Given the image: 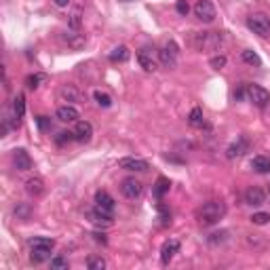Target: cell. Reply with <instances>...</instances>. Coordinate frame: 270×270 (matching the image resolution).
<instances>
[{"mask_svg":"<svg viewBox=\"0 0 270 270\" xmlns=\"http://www.w3.org/2000/svg\"><path fill=\"white\" fill-rule=\"evenodd\" d=\"M226 215V205L222 201H207L203 207H198L196 211V220L203 228H209V226H215L220 224V220Z\"/></svg>","mask_w":270,"mask_h":270,"instance_id":"1","label":"cell"},{"mask_svg":"<svg viewBox=\"0 0 270 270\" xmlns=\"http://www.w3.org/2000/svg\"><path fill=\"white\" fill-rule=\"evenodd\" d=\"M190 42L196 51H217L224 44V32H192Z\"/></svg>","mask_w":270,"mask_h":270,"instance_id":"2","label":"cell"},{"mask_svg":"<svg viewBox=\"0 0 270 270\" xmlns=\"http://www.w3.org/2000/svg\"><path fill=\"white\" fill-rule=\"evenodd\" d=\"M247 28L258 34L262 38H268L270 36V17L264 15V13H253V15L247 17Z\"/></svg>","mask_w":270,"mask_h":270,"instance_id":"3","label":"cell"},{"mask_svg":"<svg viewBox=\"0 0 270 270\" xmlns=\"http://www.w3.org/2000/svg\"><path fill=\"white\" fill-rule=\"evenodd\" d=\"M177 55H179V47L175 44V40H167L165 47L158 49V59L167 70H173L177 66Z\"/></svg>","mask_w":270,"mask_h":270,"instance_id":"4","label":"cell"},{"mask_svg":"<svg viewBox=\"0 0 270 270\" xmlns=\"http://www.w3.org/2000/svg\"><path fill=\"white\" fill-rule=\"evenodd\" d=\"M245 95H247V99L251 101L255 108H266L270 104V93L260 85H247L245 87Z\"/></svg>","mask_w":270,"mask_h":270,"instance_id":"5","label":"cell"},{"mask_svg":"<svg viewBox=\"0 0 270 270\" xmlns=\"http://www.w3.org/2000/svg\"><path fill=\"white\" fill-rule=\"evenodd\" d=\"M192 11H194V17L203 23H211L215 19V6L211 0H196Z\"/></svg>","mask_w":270,"mask_h":270,"instance_id":"6","label":"cell"},{"mask_svg":"<svg viewBox=\"0 0 270 270\" xmlns=\"http://www.w3.org/2000/svg\"><path fill=\"white\" fill-rule=\"evenodd\" d=\"M120 192H123L125 198L135 201V198H139L141 192H144V184H141L139 179H135V177H125L123 182H120Z\"/></svg>","mask_w":270,"mask_h":270,"instance_id":"7","label":"cell"},{"mask_svg":"<svg viewBox=\"0 0 270 270\" xmlns=\"http://www.w3.org/2000/svg\"><path fill=\"white\" fill-rule=\"evenodd\" d=\"M118 167L125 171H135V173H144L150 169V165H148V160L144 158H137V156H125L118 160Z\"/></svg>","mask_w":270,"mask_h":270,"instance_id":"8","label":"cell"},{"mask_svg":"<svg viewBox=\"0 0 270 270\" xmlns=\"http://www.w3.org/2000/svg\"><path fill=\"white\" fill-rule=\"evenodd\" d=\"M72 133H74V139L76 141L87 144V141H91V137H93V125L89 123V120H78Z\"/></svg>","mask_w":270,"mask_h":270,"instance_id":"9","label":"cell"},{"mask_svg":"<svg viewBox=\"0 0 270 270\" xmlns=\"http://www.w3.org/2000/svg\"><path fill=\"white\" fill-rule=\"evenodd\" d=\"M249 150V141H247V137H236L232 144H230L228 148H226V156L232 160V158H239V156H243V154H245Z\"/></svg>","mask_w":270,"mask_h":270,"instance_id":"10","label":"cell"},{"mask_svg":"<svg viewBox=\"0 0 270 270\" xmlns=\"http://www.w3.org/2000/svg\"><path fill=\"white\" fill-rule=\"evenodd\" d=\"M13 167H15L17 171H30L32 169V158H30V154L25 152L23 148L13 150Z\"/></svg>","mask_w":270,"mask_h":270,"instance_id":"11","label":"cell"},{"mask_svg":"<svg viewBox=\"0 0 270 270\" xmlns=\"http://www.w3.org/2000/svg\"><path fill=\"white\" fill-rule=\"evenodd\" d=\"M177 251H179V241L169 239L163 247H160V264H163V266H169V262L173 260V255H175Z\"/></svg>","mask_w":270,"mask_h":270,"instance_id":"12","label":"cell"},{"mask_svg":"<svg viewBox=\"0 0 270 270\" xmlns=\"http://www.w3.org/2000/svg\"><path fill=\"white\" fill-rule=\"evenodd\" d=\"M95 207H99L101 211H106V213H114L116 203H114V198L108 194L106 190H97L95 192Z\"/></svg>","mask_w":270,"mask_h":270,"instance_id":"13","label":"cell"},{"mask_svg":"<svg viewBox=\"0 0 270 270\" xmlns=\"http://www.w3.org/2000/svg\"><path fill=\"white\" fill-rule=\"evenodd\" d=\"M55 116L57 120H61V123H78V118H80V114L78 110H76L74 106H59L57 108V112H55Z\"/></svg>","mask_w":270,"mask_h":270,"instance_id":"14","label":"cell"},{"mask_svg":"<svg viewBox=\"0 0 270 270\" xmlns=\"http://www.w3.org/2000/svg\"><path fill=\"white\" fill-rule=\"evenodd\" d=\"M266 201V194L264 190L258 188V186H251V188L245 190V203L251 205V207H260V205H264Z\"/></svg>","mask_w":270,"mask_h":270,"instance_id":"15","label":"cell"},{"mask_svg":"<svg viewBox=\"0 0 270 270\" xmlns=\"http://www.w3.org/2000/svg\"><path fill=\"white\" fill-rule=\"evenodd\" d=\"M87 215H89V220L93 224H97V226H110L112 224V213H106V211H101L99 207L87 211Z\"/></svg>","mask_w":270,"mask_h":270,"instance_id":"16","label":"cell"},{"mask_svg":"<svg viewBox=\"0 0 270 270\" xmlns=\"http://www.w3.org/2000/svg\"><path fill=\"white\" fill-rule=\"evenodd\" d=\"M59 97H61V101H68V104H78V101H80V91L74 85H63L59 89Z\"/></svg>","mask_w":270,"mask_h":270,"instance_id":"17","label":"cell"},{"mask_svg":"<svg viewBox=\"0 0 270 270\" xmlns=\"http://www.w3.org/2000/svg\"><path fill=\"white\" fill-rule=\"evenodd\" d=\"M137 61H139V66L144 68L146 72H156V61H154V57H152V53L148 49L137 51Z\"/></svg>","mask_w":270,"mask_h":270,"instance_id":"18","label":"cell"},{"mask_svg":"<svg viewBox=\"0 0 270 270\" xmlns=\"http://www.w3.org/2000/svg\"><path fill=\"white\" fill-rule=\"evenodd\" d=\"M25 192H28L30 196H34V198L42 196L44 194V182L40 177H30L28 182H25Z\"/></svg>","mask_w":270,"mask_h":270,"instance_id":"19","label":"cell"},{"mask_svg":"<svg viewBox=\"0 0 270 270\" xmlns=\"http://www.w3.org/2000/svg\"><path fill=\"white\" fill-rule=\"evenodd\" d=\"M51 251L53 249H40V247H30V260L34 264H42V262L51 260Z\"/></svg>","mask_w":270,"mask_h":270,"instance_id":"20","label":"cell"},{"mask_svg":"<svg viewBox=\"0 0 270 270\" xmlns=\"http://www.w3.org/2000/svg\"><path fill=\"white\" fill-rule=\"evenodd\" d=\"M251 169L258 173H270V158L268 156H253L251 158Z\"/></svg>","mask_w":270,"mask_h":270,"instance_id":"21","label":"cell"},{"mask_svg":"<svg viewBox=\"0 0 270 270\" xmlns=\"http://www.w3.org/2000/svg\"><path fill=\"white\" fill-rule=\"evenodd\" d=\"M47 80H49V76L44 72H34V74H30L28 78H25V87H28V89H38L42 82H47Z\"/></svg>","mask_w":270,"mask_h":270,"instance_id":"22","label":"cell"},{"mask_svg":"<svg viewBox=\"0 0 270 270\" xmlns=\"http://www.w3.org/2000/svg\"><path fill=\"white\" fill-rule=\"evenodd\" d=\"M188 123H190V127H194V129H203V127H205V116H203L201 108H192V112L188 116Z\"/></svg>","mask_w":270,"mask_h":270,"instance_id":"23","label":"cell"},{"mask_svg":"<svg viewBox=\"0 0 270 270\" xmlns=\"http://www.w3.org/2000/svg\"><path fill=\"white\" fill-rule=\"evenodd\" d=\"M30 247L53 249V247H55V241H53V239H49V236H34V239H30Z\"/></svg>","mask_w":270,"mask_h":270,"instance_id":"24","label":"cell"},{"mask_svg":"<svg viewBox=\"0 0 270 270\" xmlns=\"http://www.w3.org/2000/svg\"><path fill=\"white\" fill-rule=\"evenodd\" d=\"M131 57V53H129V49L127 47H123V44H120V47H116V49H112V53H110V61H127Z\"/></svg>","mask_w":270,"mask_h":270,"instance_id":"25","label":"cell"},{"mask_svg":"<svg viewBox=\"0 0 270 270\" xmlns=\"http://www.w3.org/2000/svg\"><path fill=\"white\" fill-rule=\"evenodd\" d=\"M63 40L74 49H80L82 44H85V38H82L80 34H74V32H63Z\"/></svg>","mask_w":270,"mask_h":270,"instance_id":"26","label":"cell"},{"mask_svg":"<svg viewBox=\"0 0 270 270\" xmlns=\"http://www.w3.org/2000/svg\"><path fill=\"white\" fill-rule=\"evenodd\" d=\"M13 114L21 120L23 118V114H25V97L23 95H17L15 99H13Z\"/></svg>","mask_w":270,"mask_h":270,"instance_id":"27","label":"cell"},{"mask_svg":"<svg viewBox=\"0 0 270 270\" xmlns=\"http://www.w3.org/2000/svg\"><path fill=\"white\" fill-rule=\"evenodd\" d=\"M93 99H95V104H97L99 108H110L112 106V97L108 93H104V91H93Z\"/></svg>","mask_w":270,"mask_h":270,"instance_id":"28","label":"cell"},{"mask_svg":"<svg viewBox=\"0 0 270 270\" xmlns=\"http://www.w3.org/2000/svg\"><path fill=\"white\" fill-rule=\"evenodd\" d=\"M241 59L245 61V63H249V66H262V59H260V55L255 53V51H243L241 53Z\"/></svg>","mask_w":270,"mask_h":270,"instance_id":"29","label":"cell"},{"mask_svg":"<svg viewBox=\"0 0 270 270\" xmlns=\"http://www.w3.org/2000/svg\"><path fill=\"white\" fill-rule=\"evenodd\" d=\"M87 268L89 270H104L106 268V260L101 258V255H91V258L87 260Z\"/></svg>","mask_w":270,"mask_h":270,"instance_id":"30","label":"cell"},{"mask_svg":"<svg viewBox=\"0 0 270 270\" xmlns=\"http://www.w3.org/2000/svg\"><path fill=\"white\" fill-rule=\"evenodd\" d=\"M51 268L53 270H68L70 262H68V258H63V255H55V258H51Z\"/></svg>","mask_w":270,"mask_h":270,"instance_id":"31","label":"cell"},{"mask_svg":"<svg viewBox=\"0 0 270 270\" xmlns=\"http://www.w3.org/2000/svg\"><path fill=\"white\" fill-rule=\"evenodd\" d=\"M226 239H228V232H226V230H222V232L209 234L207 236V243H209V245H222V243H226Z\"/></svg>","mask_w":270,"mask_h":270,"instance_id":"32","label":"cell"},{"mask_svg":"<svg viewBox=\"0 0 270 270\" xmlns=\"http://www.w3.org/2000/svg\"><path fill=\"white\" fill-rule=\"evenodd\" d=\"M30 205H25V203H17V207H15V217H17V220H28V217H30Z\"/></svg>","mask_w":270,"mask_h":270,"instance_id":"33","label":"cell"},{"mask_svg":"<svg viewBox=\"0 0 270 270\" xmlns=\"http://www.w3.org/2000/svg\"><path fill=\"white\" fill-rule=\"evenodd\" d=\"M249 220H251L255 226H264V224L270 222V213H266V211H258V213H253Z\"/></svg>","mask_w":270,"mask_h":270,"instance_id":"34","label":"cell"},{"mask_svg":"<svg viewBox=\"0 0 270 270\" xmlns=\"http://www.w3.org/2000/svg\"><path fill=\"white\" fill-rule=\"evenodd\" d=\"M169 179H165V177H158V182H156V188H154V194L156 196H163L165 192H169Z\"/></svg>","mask_w":270,"mask_h":270,"instance_id":"35","label":"cell"},{"mask_svg":"<svg viewBox=\"0 0 270 270\" xmlns=\"http://www.w3.org/2000/svg\"><path fill=\"white\" fill-rule=\"evenodd\" d=\"M247 245L249 247H253V249H262V247H264L266 245V243L264 241H262V236L260 234H247Z\"/></svg>","mask_w":270,"mask_h":270,"instance_id":"36","label":"cell"},{"mask_svg":"<svg viewBox=\"0 0 270 270\" xmlns=\"http://www.w3.org/2000/svg\"><path fill=\"white\" fill-rule=\"evenodd\" d=\"M209 63H211V68H213V70H222L224 66H226V55H213Z\"/></svg>","mask_w":270,"mask_h":270,"instance_id":"37","label":"cell"},{"mask_svg":"<svg viewBox=\"0 0 270 270\" xmlns=\"http://www.w3.org/2000/svg\"><path fill=\"white\" fill-rule=\"evenodd\" d=\"M175 11H177L182 17H186V15L190 13V4L186 2V0H177V2H175Z\"/></svg>","mask_w":270,"mask_h":270,"instance_id":"38","label":"cell"},{"mask_svg":"<svg viewBox=\"0 0 270 270\" xmlns=\"http://www.w3.org/2000/svg\"><path fill=\"white\" fill-rule=\"evenodd\" d=\"M72 139H74V133H70V131L57 133V137H55L57 144H66V141H72Z\"/></svg>","mask_w":270,"mask_h":270,"instance_id":"39","label":"cell"},{"mask_svg":"<svg viewBox=\"0 0 270 270\" xmlns=\"http://www.w3.org/2000/svg\"><path fill=\"white\" fill-rule=\"evenodd\" d=\"M70 25H72L74 30H78V28H80V11H74L72 19H70Z\"/></svg>","mask_w":270,"mask_h":270,"instance_id":"40","label":"cell"},{"mask_svg":"<svg viewBox=\"0 0 270 270\" xmlns=\"http://www.w3.org/2000/svg\"><path fill=\"white\" fill-rule=\"evenodd\" d=\"M38 127H40V129H47V127H49V118L47 116H38Z\"/></svg>","mask_w":270,"mask_h":270,"instance_id":"41","label":"cell"},{"mask_svg":"<svg viewBox=\"0 0 270 270\" xmlns=\"http://www.w3.org/2000/svg\"><path fill=\"white\" fill-rule=\"evenodd\" d=\"M93 236H95V241H97V243H101V245H106V243H108V239H106V234H99V232H95Z\"/></svg>","mask_w":270,"mask_h":270,"instance_id":"42","label":"cell"},{"mask_svg":"<svg viewBox=\"0 0 270 270\" xmlns=\"http://www.w3.org/2000/svg\"><path fill=\"white\" fill-rule=\"evenodd\" d=\"M68 2H70V0H55L57 6H68Z\"/></svg>","mask_w":270,"mask_h":270,"instance_id":"43","label":"cell"}]
</instances>
